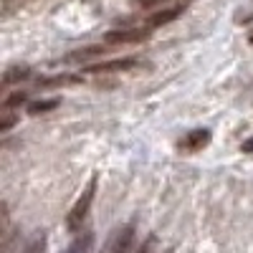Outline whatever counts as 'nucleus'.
Here are the masks:
<instances>
[{
    "instance_id": "obj_18",
    "label": "nucleus",
    "mask_w": 253,
    "mask_h": 253,
    "mask_svg": "<svg viewBox=\"0 0 253 253\" xmlns=\"http://www.w3.org/2000/svg\"><path fill=\"white\" fill-rule=\"evenodd\" d=\"M248 43H251V46H253V31H251V33H248Z\"/></svg>"
},
{
    "instance_id": "obj_7",
    "label": "nucleus",
    "mask_w": 253,
    "mask_h": 253,
    "mask_svg": "<svg viewBox=\"0 0 253 253\" xmlns=\"http://www.w3.org/2000/svg\"><path fill=\"white\" fill-rule=\"evenodd\" d=\"M91 246H94V233H84V236H79L63 253H91Z\"/></svg>"
},
{
    "instance_id": "obj_3",
    "label": "nucleus",
    "mask_w": 253,
    "mask_h": 253,
    "mask_svg": "<svg viewBox=\"0 0 253 253\" xmlns=\"http://www.w3.org/2000/svg\"><path fill=\"white\" fill-rule=\"evenodd\" d=\"M132 246H134V225H122L112 233L107 251L109 253H129Z\"/></svg>"
},
{
    "instance_id": "obj_17",
    "label": "nucleus",
    "mask_w": 253,
    "mask_h": 253,
    "mask_svg": "<svg viewBox=\"0 0 253 253\" xmlns=\"http://www.w3.org/2000/svg\"><path fill=\"white\" fill-rule=\"evenodd\" d=\"M155 3H162V0H139L142 8H150V5H155Z\"/></svg>"
},
{
    "instance_id": "obj_11",
    "label": "nucleus",
    "mask_w": 253,
    "mask_h": 253,
    "mask_svg": "<svg viewBox=\"0 0 253 253\" xmlns=\"http://www.w3.org/2000/svg\"><path fill=\"white\" fill-rule=\"evenodd\" d=\"M56 104H58V99H48V101H36V104H31V107H28V112H31V114H41V112L56 109Z\"/></svg>"
},
{
    "instance_id": "obj_1",
    "label": "nucleus",
    "mask_w": 253,
    "mask_h": 253,
    "mask_svg": "<svg viewBox=\"0 0 253 253\" xmlns=\"http://www.w3.org/2000/svg\"><path fill=\"white\" fill-rule=\"evenodd\" d=\"M94 195H96V177L89 180V185L84 187L81 198L74 203L71 213L66 215V225H69V230H79V228L84 225V220H86V215H89V208H91V203H94Z\"/></svg>"
},
{
    "instance_id": "obj_2",
    "label": "nucleus",
    "mask_w": 253,
    "mask_h": 253,
    "mask_svg": "<svg viewBox=\"0 0 253 253\" xmlns=\"http://www.w3.org/2000/svg\"><path fill=\"white\" fill-rule=\"evenodd\" d=\"M152 33V26L147 28H119V31H109L104 33V43L109 46H124V43H142V41H147Z\"/></svg>"
},
{
    "instance_id": "obj_10",
    "label": "nucleus",
    "mask_w": 253,
    "mask_h": 253,
    "mask_svg": "<svg viewBox=\"0 0 253 253\" xmlns=\"http://www.w3.org/2000/svg\"><path fill=\"white\" fill-rule=\"evenodd\" d=\"M101 51H104V46H94V48H86V51H74V53L66 56V61H84V58L96 56V53H101Z\"/></svg>"
},
{
    "instance_id": "obj_5",
    "label": "nucleus",
    "mask_w": 253,
    "mask_h": 253,
    "mask_svg": "<svg viewBox=\"0 0 253 253\" xmlns=\"http://www.w3.org/2000/svg\"><path fill=\"white\" fill-rule=\"evenodd\" d=\"M134 58H119V61H109V63H91L86 69L89 74H109V71H126L134 66Z\"/></svg>"
},
{
    "instance_id": "obj_16",
    "label": "nucleus",
    "mask_w": 253,
    "mask_h": 253,
    "mask_svg": "<svg viewBox=\"0 0 253 253\" xmlns=\"http://www.w3.org/2000/svg\"><path fill=\"white\" fill-rule=\"evenodd\" d=\"M243 152H246V155H253V137L243 142Z\"/></svg>"
},
{
    "instance_id": "obj_8",
    "label": "nucleus",
    "mask_w": 253,
    "mask_h": 253,
    "mask_svg": "<svg viewBox=\"0 0 253 253\" xmlns=\"http://www.w3.org/2000/svg\"><path fill=\"white\" fill-rule=\"evenodd\" d=\"M31 76V69L26 66H13L3 74V84H20V81H26Z\"/></svg>"
},
{
    "instance_id": "obj_9",
    "label": "nucleus",
    "mask_w": 253,
    "mask_h": 253,
    "mask_svg": "<svg viewBox=\"0 0 253 253\" xmlns=\"http://www.w3.org/2000/svg\"><path fill=\"white\" fill-rule=\"evenodd\" d=\"M43 248H46V233H36V236L26 243L23 253H43Z\"/></svg>"
},
{
    "instance_id": "obj_4",
    "label": "nucleus",
    "mask_w": 253,
    "mask_h": 253,
    "mask_svg": "<svg viewBox=\"0 0 253 253\" xmlns=\"http://www.w3.org/2000/svg\"><path fill=\"white\" fill-rule=\"evenodd\" d=\"M210 142V132L208 129H193L190 134H185L180 139V150L182 152H198Z\"/></svg>"
},
{
    "instance_id": "obj_12",
    "label": "nucleus",
    "mask_w": 253,
    "mask_h": 253,
    "mask_svg": "<svg viewBox=\"0 0 253 253\" xmlns=\"http://www.w3.org/2000/svg\"><path fill=\"white\" fill-rule=\"evenodd\" d=\"M81 81L79 76H56V79H43L41 81V86H58V84H76Z\"/></svg>"
},
{
    "instance_id": "obj_6",
    "label": "nucleus",
    "mask_w": 253,
    "mask_h": 253,
    "mask_svg": "<svg viewBox=\"0 0 253 253\" xmlns=\"http://www.w3.org/2000/svg\"><path fill=\"white\" fill-rule=\"evenodd\" d=\"M182 10H185V5L165 8V10H160L157 15H152V18H150V26H152V28H160V26H165V23H170V20H175L177 15H182Z\"/></svg>"
},
{
    "instance_id": "obj_14",
    "label": "nucleus",
    "mask_w": 253,
    "mask_h": 253,
    "mask_svg": "<svg viewBox=\"0 0 253 253\" xmlns=\"http://www.w3.org/2000/svg\"><path fill=\"white\" fill-rule=\"evenodd\" d=\"M152 246H155V238H150V241H147V243H144L137 253H152Z\"/></svg>"
},
{
    "instance_id": "obj_15",
    "label": "nucleus",
    "mask_w": 253,
    "mask_h": 253,
    "mask_svg": "<svg viewBox=\"0 0 253 253\" xmlns=\"http://www.w3.org/2000/svg\"><path fill=\"white\" fill-rule=\"evenodd\" d=\"M10 126H13V117H5L3 122H0V129H3V132H8Z\"/></svg>"
},
{
    "instance_id": "obj_13",
    "label": "nucleus",
    "mask_w": 253,
    "mask_h": 253,
    "mask_svg": "<svg viewBox=\"0 0 253 253\" xmlns=\"http://www.w3.org/2000/svg\"><path fill=\"white\" fill-rule=\"evenodd\" d=\"M18 101H26V91H15L13 96H8L5 99V109H10V107H15Z\"/></svg>"
}]
</instances>
